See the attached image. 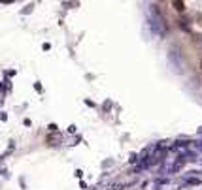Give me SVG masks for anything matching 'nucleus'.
Segmentation results:
<instances>
[{
    "mask_svg": "<svg viewBox=\"0 0 202 190\" xmlns=\"http://www.w3.org/2000/svg\"><path fill=\"white\" fill-rule=\"evenodd\" d=\"M200 66H202V62H200Z\"/></svg>",
    "mask_w": 202,
    "mask_h": 190,
    "instance_id": "nucleus-2",
    "label": "nucleus"
},
{
    "mask_svg": "<svg viewBox=\"0 0 202 190\" xmlns=\"http://www.w3.org/2000/svg\"><path fill=\"white\" fill-rule=\"evenodd\" d=\"M174 8H176V10H179V11H182V10L185 8V4H183V2H174Z\"/></svg>",
    "mask_w": 202,
    "mask_h": 190,
    "instance_id": "nucleus-1",
    "label": "nucleus"
}]
</instances>
